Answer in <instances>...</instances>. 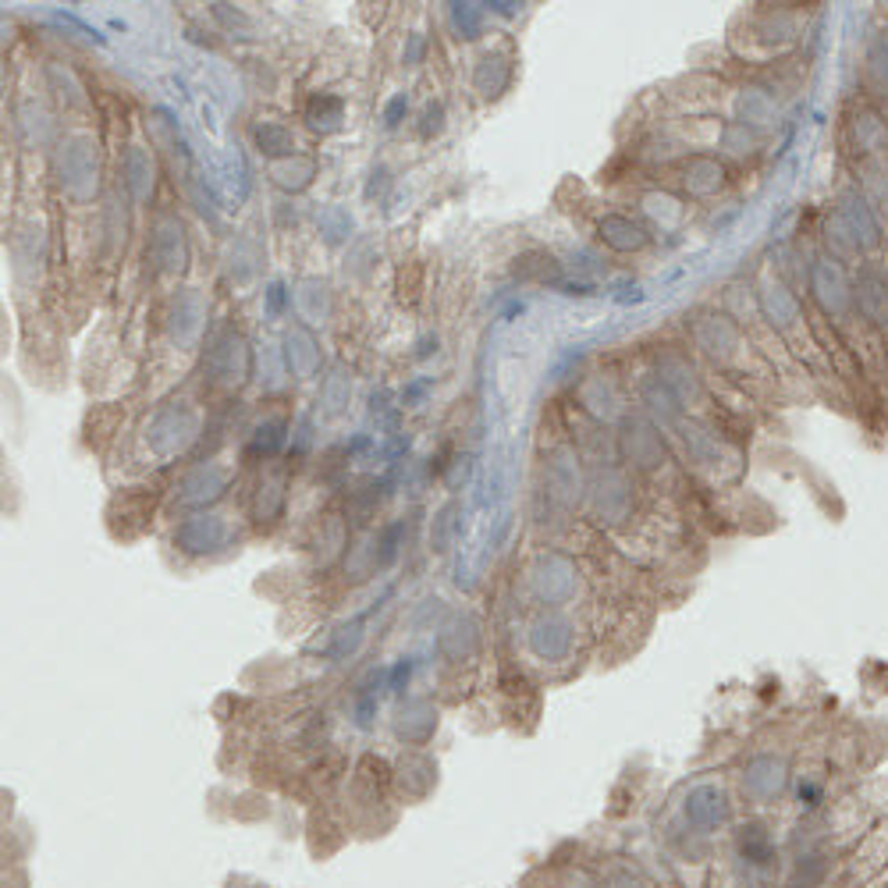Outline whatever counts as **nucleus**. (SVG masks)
Wrapping results in <instances>:
<instances>
[{"label": "nucleus", "mask_w": 888, "mask_h": 888, "mask_svg": "<svg viewBox=\"0 0 888 888\" xmlns=\"http://www.w3.org/2000/svg\"><path fill=\"white\" fill-rule=\"evenodd\" d=\"M338 121H341V99L316 97L309 103V125H313V128L331 132V128H338Z\"/></svg>", "instance_id": "nucleus-4"}, {"label": "nucleus", "mask_w": 888, "mask_h": 888, "mask_svg": "<svg viewBox=\"0 0 888 888\" xmlns=\"http://www.w3.org/2000/svg\"><path fill=\"white\" fill-rule=\"evenodd\" d=\"M441 117H444V110L434 103V107H427V114H423V135H434V132H441Z\"/></svg>", "instance_id": "nucleus-6"}, {"label": "nucleus", "mask_w": 888, "mask_h": 888, "mask_svg": "<svg viewBox=\"0 0 888 888\" xmlns=\"http://www.w3.org/2000/svg\"><path fill=\"white\" fill-rule=\"evenodd\" d=\"M853 302L864 313V320L871 327H885L888 323V271L878 260L860 263L857 281H853Z\"/></svg>", "instance_id": "nucleus-1"}, {"label": "nucleus", "mask_w": 888, "mask_h": 888, "mask_svg": "<svg viewBox=\"0 0 888 888\" xmlns=\"http://www.w3.org/2000/svg\"><path fill=\"white\" fill-rule=\"evenodd\" d=\"M256 139H260V146L267 150V153H292V139L281 132V128H260L256 132Z\"/></svg>", "instance_id": "nucleus-5"}, {"label": "nucleus", "mask_w": 888, "mask_h": 888, "mask_svg": "<svg viewBox=\"0 0 888 888\" xmlns=\"http://www.w3.org/2000/svg\"><path fill=\"white\" fill-rule=\"evenodd\" d=\"M405 110V97H398L392 107H388V125H398V114Z\"/></svg>", "instance_id": "nucleus-7"}, {"label": "nucleus", "mask_w": 888, "mask_h": 888, "mask_svg": "<svg viewBox=\"0 0 888 888\" xmlns=\"http://www.w3.org/2000/svg\"><path fill=\"white\" fill-rule=\"evenodd\" d=\"M600 238H608L615 249H640V246L647 242L643 228H636V224L625 220V217H608V220L600 224Z\"/></svg>", "instance_id": "nucleus-3"}, {"label": "nucleus", "mask_w": 888, "mask_h": 888, "mask_svg": "<svg viewBox=\"0 0 888 888\" xmlns=\"http://www.w3.org/2000/svg\"><path fill=\"white\" fill-rule=\"evenodd\" d=\"M839 228L849 235L853 246H878V235H882L875 210L867 206L864 193H857V189L842 196V206H839Z\"/></svg>", "instance_id": "nucleus-2"}]
</instances>
